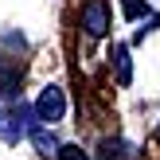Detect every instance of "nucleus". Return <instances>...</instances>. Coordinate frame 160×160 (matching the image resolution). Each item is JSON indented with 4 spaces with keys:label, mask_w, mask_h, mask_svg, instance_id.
Listing matches in <instances>:
<instances>
[{
    "label": "nucleus",
    "mask_w": 160,
    "mask_h": 160,
    "mask_svg": "<svg viewBox=\"0 0 160 160\" xmlns=\"http://www.w3.org/2000/svg\"><path fill=\"white\" fill-rule=\"evenodd\" d=\"M121 4H125V16H129V20H137V16H145V12H148L141 0H121Z\"/></svg>",
    "instance_id": "1a4fd4ad"
},
{
    "label": "nucleus",
    "mask_w": 160,
    "mask_h": 160,
    "mask_svg": "<svg viewBox=\"0 0 160 160\" xmlns=\"http://www.w3.org/2000/svg\"><path fill=\"white\" fill-rule=\"evenodd\" d=\"M113 62H117V82L129 86L133 82V67H129V51L125 47H113Z\"/></svg>",
    "instance_id": "423d86ee"
},
{
    "label": "nucleus",
    "mask_w": 160,
    "mask_h": 160,
    "mask_svg": "<svg viewBox=\"0 0 160 160\" xmlns=\"http://www.w3.org/2000/svg\"><path fill=\"white\" fill-rule=\"evenodd\" d=\"M0 94H20V70L0 62Z\"/></svg>",
    "instance_id": "39448f33"
},
{
    "label": "nucleus",
    "mask_w": 160,
    "mask_h": 160,
    "mask_svg": "<svg viewBox=\"0 0 160 160\" xmlns=\"http://www.w3.org/2000/svg\"><path fill=\"white\" fill-rule=\"evenodd\" d=\"M59 160H90V156H86L78 145H62V148H59Z\"/></svg>",
    "instance_id": "6e6552de"
},
{
    "label": "nucleus",
    "mask_w": 160,
    "mask_h": 160,
    "mask_svg": "<svg viewBox=\"0 0 160 160\" xmlns=\"http://www.w3.org/2000/svg\"><path fill=\"white\" fill-rule=\"evenodd\" d=\"M23 133H28V106H20V109H0V137L12 145V141H20Z\"/></svg>",
    "instance_id": "f03ea898"
},
{
    "label": "nucleus",
    "mask_w": 160,
    "mask_h": 160,
    "mask_svg": "<svg viewBox=\"0 0 160 160\" xmlns=\"http://www.w3.org/2000/svg\"><path fill=\"white\" fill-rule=\"evenodd\" d=\"M121 156H125L121 141H106V145H102V160H121Z\"/></svg>",
    "instance_id": "0eeeda50"
},
{
    "label": "nucleus",
    "mask_w": 160,
    "mask_h": 160,
    "mask_svg": "<svg viewBox=\"0 0 160 160\" xmlns=\"http://www.w3.org/2000/svg\"><path fill=\"white\" fill-rule=\"evenodd\" d=\"M31 145L39 148V156H59V148H62L51 129H31Z\"/></svg>",
    "instance_id": "20e7f679"
},
{
    "label": "nucleus",
    "mask_w": 160,
    "mask_h": 160,
    "mask_svg": "<svg viewBox=\"0 0 160 160\" xmlns=\"http://www.w3.org/2000/svg\"><path fill=\"white\" fill-rule=\"evenodd\" d=\"M82 28H86V35H106V28H109V12H106V0H90V4L82 8Z\"/></svg>",
    "instance_id": "7ed1b4c3"
},
{
    "label": "nucleus",
    "mask_w": 160,
    "mask_h": 160,
    "mask_svg": "<svg viewBox=\"0 0 160 160\" xmlns=\"http://www.w3.org/2000/svg\"><path fill=\"white\" fill-rule=\"evenodd\" d=\"M62 113H67V94H62V86H47V90L39 94V102H35V117L39 121H59Z\"/></svg>",
    "instance_id": "f257e3e1"
}]
</instances>
